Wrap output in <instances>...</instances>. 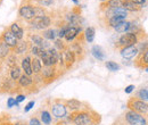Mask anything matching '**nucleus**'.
Returning <instances> with one entry per match:
<instances>
[{"instance_id": "1", "label": "nucleus", "mask_w": 148, "mask_h": 125, "mask_svg": "<svg viewBox=\"0 0 148 125\" xmlns=\"http://www.w3.org/2000/svg\"><path fill=\"white\" fill-rule=\"evenodd\" d=\"M69 120L74 125H98L100 117L93 111L81 109V110L74 111L71 115V117H69Z\"/></svg>"}, {"instance_id": "2", "label": "nucleus", "mask_w": 148, "mask_h": 125, "mask_svg": "<svg viewBox=\"0 0 148 125\" xmlns=\"http://www.w3.org/2000/svg\"><path fill=\"white\" fill-rule=\"evenodd\" d=\"M58 57H59V51H57L55 48H49L47 50H43L40 55L41 63L45 65V67H55L58 64Z\"/></svg>"}, {"instance_id": "3", "label": "nucleus", "mask_w": 148, "mask_h": 125, "mask_svg": "<svg viewBox=\"0 0 148 125\" xmlns=\"http://www.w3.org/2000/svg\"><path fill=\"white\" fill-rule=\"evenodd\" d=\"M124 118L128 125H147V120L144 115L132 110H128L125 113Z\"/></svg>"}, {"instance_id": "4", "label": "nucleus", "mask_w": 148, "mask_h": 125, "mask_svg": "<svg viewBox=\"0 0 148 125\" xmlns=\"http://www.w3.org/2000/svg\"><path fill=\"white\" fill-rule=\"evenodd\" d=\"M128 107L130 110L132 111H136V113H139L141 115H146L148 111V105L146 101H143V100H139L137 98H131L129 101H128Z\"/></svg>"}, {"instance_id": "5", "label": "nucleus", "mask_w": 148, "mask_h": 125, "mask_svg": "<svg viewBox=\"0 0 148 125\" xmlns=\"http://www.w3.org/2000/svg\"><path fill=\"white\" fill-rule=\"evenodd\" d=\"M138 43V36L134 33H124L119 39V47L124 48V47H130V46H136Z\"/></svg>"}, {"instance_id": "6", "label": "nucleus", "mask_w": 148, "mask_h": 125, "mask_svg": "<svg viewBox=\"0 0 148 125\" xmlns=\"http://www.w3.org/2000/svg\"><path fill=\"white\" fill-rule=\"evenodd\" d=\"M30 24L33 29L36 30H46L47 27L50 26L51 19L49 16H42V17H34L33 19L30 20Z\"/></svg>"}, {"instance_id": "7", "label": "nucleus", "mask_w": 148, "mask_h": 125, "mask_svg": "<svg viewBox=\"0 0 148 125\" xmlns=\"http://www.w3.org/2000/svg\"><path fill=\"white\" fill-rule=\"evenodd\" d=\"M51 113L56 118H64L67 115V107L63 102L58 101L51 106Z\"/></svg>"}, {"instance_id": "8", "label": "nucleus", "mask_w": 148, "mask_h": 125, "mask_svg": "<svg viewBox=\"0 0 148 125\" xmlns=\"http://www.w3.org/2000/svg\"><path fill=\"white\" fill-rule=\"evenodd\" d=\"M10 49H14L16 46H17V43H18V40H17V38L14 36L9 30H6L3 33H2V36L0 38Z\"/></svg>"}, {"instance_id": "9", "label": "nucleus", "mask_w": 148, "mask_h": 125, "mask_svg": "<svg viewBox=\"0 0 148 125\" xmlns=\"http://www.w3.org/2000/svg\"><path fill=\"white\" fill-rule=\"evenodd\" d=\"M19 16L26 20H31L36 17L34 15V7L32 5H23L19 8Z\"/></svg>"}, {"instance_id": "10", "label": "nucleus", "mask_w": 148, "mask_h": 125, "mask_svg": "<svg viewBox=\"0 0 148 125\" xmlns=\"http://www.w3.org/2000/svg\"><path fill=\"white\" fill-rule=\"evenodd\" d=\"M81 31H82V27L81 26H71V25H69L67 29H66V32H65L64 38H65V40L67 42H71V41H73L74 39L81 33Z\"/></svg>"}, {"instance_id": "11", "label": "nucleus", "mask_w": 148, "mask_h": 125, "mask_svg": "<svg viewBox=\"0 0 148 125\" xmlns=\"http://www.w3.org/2000/svg\"><path fill=\"white\" fill-rule=\"evenodd\" d=\"M121 56L124 58V59H132L134 58L137 55L139 54L138 51V47L137 46H130V47H124V48H121L120 50Z\"/></svg>"}, {"instance_id": "12", "label": "nucleus", "mask_w": 148, "mask_h": 125, "mask_svg": "<svg viewBox=\"0 0 148 125\" xmlns=\"http://www.w3.org/2000/svg\"><path fill=\"white\" fill-rule=\"evenodd\" d=\"M62 55H63V61H64V65L65 67L69 70L75 61V55L74 53L71 50V49H65L62 51Z\"/></svg>"}, {"instance_id": "13", "label": "nucleus", "mask_w": 148, "mask_h": 125, "mask_svg": "<svg viewBox=\"0 0 148 125\" xmlns=\"http://www.w3.org/2000/svg\"><path fill=\"white\" fill-rule=\"evenodd\" d=\"M40 74H41L42 80H47V81L51 82L56 79V68L55 67H45L43 71H41Z\"/></svg>"}, {"instance_id": "14", "label": "nucleus", "mask_w": 148, "mask_h": 125, "mask_svg": "<svg viewBox=\"0 0 148 125\" xmlns=\"http://www.w3.org/2000/svg\"><path fill=\"white\" fill-rule=\"evenodd\" d=\"M9 31L17 38V40H22L23 36H24V31H23V29L19 26L17 23H13L10 25V27H9Z\"/></svg>"}, {"instance_id": "15", "label": "nucleus", "mask_w": 148, "mask_h": 125, "mask_svg": "<svg viewBox=\"0 0 148 125\" xmlns=\"http://www.w3.org/2000/svg\"><path fill=\"white\" fill-rule=\"evenodd\" d=\"M22 70L24 71L25 75L31 76L32 73V67H31V58L30 57H25L22 59Z\"/></svg>"}, {"instance_id": "16", "label": "nucleus", "mask_w": 148, "mask_h": 125, "mask_svg": "<svg viewBox=\"0 0 148 125\" xmlns=\"http://www.w3.org/2000/svg\"><path fill=\"white\" fill-rule=\"evenodd\" d=\"M121 6L124 7L128 12H139V10L143 8V7H140V6L136 5V3H133L131 0H122Z\"/></svg>"}, {"instance_id": "17", "label": "nucleus", "mask_w": 148, "mask_h": 125, "mask_svg": "<svg viewBox=\"0 0 148 125\" xmlns=\"http://www.w3.org/2000/svg\"><path fill=\"white\" fill-rule=\"evenodd\" d=\"M17 81H18V85L22 87V88H27V87H30V85H32L34 83L33 79L31 76L25 75V74L24 75H21V77H19Z\"/></svg>"}, {"instance_id": "18", "label": "nucleus", "mask_w": 148, "mask_h": 125, "mask_svg": "<svg viewBox=\"0 0 148 125\" xmlns=\"http://www.w3.org/2000/svg\"><path fill=\"white\" fill-rule=\"evenodd\" d=\"M31 67H32V73H34V75L41 73V71H42V63L38 57H34L33 59H31Z\"/></svg>"}, {"instance_id": "19", "label": "nucleus", "mask_w": 148, "mask_h": 125, "mask_svg": "<svg viewBox=\"0 0 148 125\" xmlns=\"http://www.w3.org/2000/svg\"><path fill=\"white\" fill-rule=\"evenodd\" d=\"M66 107L70 108L73 111H77V110H81L82 109V102H80L76 99H71V100H67L66 101Z\"/></svg>"}, {"instance_id": "20", "label": "nucleus", "mask_w": 148, "mask_h": 125, "mask_svg": "<svg viewBox=\"0 0 148 125\" xmlns=\"http://www.w3.org/2000/svg\"><path fill=\"white\" fill-rule=\"evenodd\" d=\"M130 25H131V22L124 20V22H122L121 24H119L117 26H115L114 30H115L117 33H128V32H129Z\"/></svg>"}, {"instance_id": "21", "label": "nucleus", "mask_w": 148, "mask_h": 125, "mask_svg": "<svg viewBox=\"0 0 148 125\" xmlns=\"http://www.w3.org/2000/svg\"><path fill=\"white\" fill-rule=\"evenodd\" d=\"M40 122L43 123L45 125H50L53 122V118H51V115L49 111L47 110H42L41 114H40Z\"/></svg>"}, {"instance_id": "22", "label": "nucleus", "mask_w": 148, "mask_h": 125, "mask_svg": "<svg viewBox=\"0 0 148 125\" xmlns=\"http://www.w3.org/2000/svg\"><path fill=\"white\" fill-rule=\"evenodd\" d=\"M27 49H29V43L26 42V41H21L17 43V46L14 48V51H15V55L17 54H24V53H26L27 51Z\"/></svg>"}, {"instance_id": "23", "label": "nucleus", "mask_w": 148, "mask_h": 125, "mask_svg": "<svg viewBox=\"0 0 148 125\" xmlns=\"http://www.w3.org/2000/svg\"><path fill=\"white\" fill-rule=\"evenodd\" d=\"M91 53H92L93 57H95L96 59H98V60H104L105 54H104L101 47H99V46H93L92 49H91Z\"/></svg>"}, {"instance_id": "24", "label": "nucleus", "mask_w": 148, "mask_h": 125, "mask_svg": "<svg viewBox=\"0 0 148 125\" xmlns=\"http://www.w3.org/2000/svg\"><path fill=\"white\" fill-rule=\"evenodd\" d=\"M10 48L0 39V59H5L7 58V56L9 55Z\"/></svg>"}, {"instance_id": "25", "label": "nucleus", "mask_w": 148, "mask_h": 125, "mask_svg": "<svg viewBox=\"0 0 148 125\" xmlns=\"http://www.w3.org/2000/svg\"><path fill=\"white\" fill-rule=\"evenodd\" d=\"M125 18L127 17H124V16H112L111 18H108V24L111 27H115L119 24H121L122 22H124Z\"/></svg>"}, {"instance_id": "26", "label": "nucleus", "mask_w": 148, "mask_h": 125, "mask_svg": "<svg viewBox=\"0 0 148 125\" xmlns=\"http://www.w3.org/2000/svg\"><path fill=\"white\" fill-rule=\"evenodd\" d=\"M9 75H10V79H12V80H14V81L18 80L19 77H21V75H22V70H21V67H18L17 65L14 66V67H12V68H10V72H9Z\"/></svg>"}, {"instance_id": "27", "label": "nucleus", "mask_w": 148, "mask_h": 125, "mask_svg": "<svg viewBox=\"0 0 148 125\" xmlns=\"http://www.w3.org/2000/svg\"><path fill=\"white\" fill-rule=\"evenodd\" d=\"M95 33H96V31H95V27H92V26H89V27L86 30V32H84V38H86V40H87L89 43L93 42Z\"/></svg>"}, {"instance_id": "28", "label": "nucleus", "mask_w": 148, "mask_h": 125, "mask_svg": "<svg viewBox=\"0 0 148 125\" xmlns=\"http://www.w3.org/2000/svg\"><path fill=\"white\" fill-rule=\"evenodd\" d=\"M137 99H139V100H143V101H146V102H147L148 90L146 89V88L139 90V92H138V94H137Z\"/></svg>"}, {"instance_id": "29", "label": "nucleus", "mask_w": 148, "mask_h": 125, "mask_svg": "<svg viewBox=\"0 0 148 125\" xmlns=\"http://www.w3.org/2000/svg\"><path fill=\"white\" fill-rule=\"evenodd\" d=\"M43 38L47 39V40H55V38H56L55 30H53V29L45 30V31H43Z\"/></svg>"}, {"instance_id": "30", "label": "nucleus", "mask_w": 148, "mask_h": 125, "mask_svg": "<svg viewBox=\"0 0 148 125\" xmlns=\"http://www.w3.org/2000/svg\"><path fill=\"white\" fill-rule=\"evenodd\" d=\"M139 61H140V65H138V66H140V67H143V68H144V66H145V68L147 70V64H148V53L147 51H145V53L141 54Z\"/></svg>"}, {"instance_id": "31", "label": "nucleus", "mask_w": 148, "mask_h": 125, "mask_svg": "<svg viewBox=\"0 0 148 125\" xmlns=\"http://www.w3.org/2000/svg\"><path fill=\"white\" fill-rule=\"evenodd\" d=\"M16 55H8L7 56V60H6V63H7V65L12 68V67H14V66H16Z\"/></svg>"}, {"instance_id": "32", "label": "nucleus", "mask_w": 148, "mask_h": 125, "mask_svg": "<svg viewBox=\"0 0 148 125\" xmlns=\"http://www.w3.org/2000/svg\"><path fill=\"white\" fill-rule=\"evenodd\" d=\"M105 66L112 72H116L120 70V65L116 64L115 61H106V63H105Z\"/></svg>"}, {"instance_id": "33", "label": "nucleus", "mask_w": 148, "mask_h": 125, "mask_svg": "<svg viewBox=\"0 0 148 125\" xmlns=\"http://www.w3.org/2000/svg\"><path fill=\"white\" fill-rule=\"evenodd\" d=\"M121 3H122V0H108L106 2V6H107V9H110V8H115L121 6Z\"/></svg>"}, {"instance_id": "34", "label": "nucleus", "mask_w": 148, "mask_h": 125, "mask_svg": "<svg viewBox=\"0 0 148 125\" xmlns=\"http://www.w3.org/2000/svg\"><path fill=\"white\" fill-rule=\"evenodd\" d=\"M34 15H36V17L46 16V12H45L43 7H34Z\"/></svg>"}, {"instance_id": "35", "label": "nucleus", "mask_w": 148, "mask_h": 125, "mask_svg": "<svg viewBox=\"0 0 148 125\" xmlns=\"http://www.w3.org/2000/svg\"><path fill=\"white\" fill-rule=\"evenodd\" d=\"M55 49L57 50V51H59V53H62L63 50H65V46L63 44L62 39L56 40V41H55Z\"/></svg>"}, {"instance_id": "36", "label": "nucleus", "mask_w": 148, "mask_h": 125, "mask_svg": "<svg viewBox=\"0 0 148 125\" xmlns=\"http://www.w3.org/2000/svg\"><path fill=\"white\" fill-rule=\"evenodd\" d=\"M43 50L40 48V47H38V46H33L32 48H31V54L33 55L34 57H40V55L42 53Z\"/></svg>"}, {"instance_id": "37", "label": "nucleus", "mask_w": 148, "mask_h": 125, "mask_svg": "<svg viewBox=\"0 0 148 125\" xmlns=\"http://www.w3.org/2000/svg\"><path fill=\"white\" fill-rule=\"evenodd\" d=\"M37 2L41 6H45V7H48L50 5L54 3V0H37Z\"/></svg>"}, {"instance_id": "38", "label": "nucleus", "mask_w": 148, "mask_h": 125, "mask_svg": "<svg viewBox=\"0 0 148 125\" xmlns=\"http://www.w3.org/2000/svg\"><path fill=\"white\" fill-rule=\"evenodd\" d=\"M14 106H18V104L15 101L14 98H8V100H7V107L12 108V107H14Z\"/></svg>"}, {"instance_id": "39", "label": "nucleus", "mask_w": 148, "mask_h": 125, "mask_svg": "<svg viewBox=\"0 0 148 125\" xmlns=\"http://www.w3.org/2000/svg\"><path fill=\"white\" fill-rule=\"evenodd\" d=\"M42 123L40 122V120L37 118V117H32L31 120H30V122H29V125H41Z\"/></svg>"}, {"instance_id": "40", "label": "nucleus", "mask_w": 148, "mask_h": 125, "mask_svg": "<svg viewBox=\"0 0 148 125\" xmlns=\"http://www.w3.org/2000/svg\"><path fill=\"white\" fill-rule=\"evenodd\" d=\"M33 106H34V101L32 100V101H30V102H29V104H27V105H26V106L24 107V111H25V113L30 111V110H31V109L33 108Z\"/></svg>"}, {"instance_id": "41", "label": "nucleus", "mask_w": 148, "mask_h": 125, "mask_svg": "<svg viewBox=\"0 0 148 125\" xmlns=\"http://www.w3.org/2000/svg\"><path fill=\"white\" fill-rule=\"evenodd\" d=\"M67 26L69 25H66V26H64L59 32H58V36H59V39H62V38H64V36H65V32H66V29H67Z\"/></svg>"}, {"instance_id": "42", "label": "nucleus", "mask_w": 148, "mask_h": 125, "mask_svg": "<svg viewBox=\"0 0 148 125\" xmlns=\"http://www.w3.org/2000/svg\"><path fill=\"white\" fill-rule=\"evenodd\" d=\"M134 89H136L134 85H133V84H130V85H128V87L124 89V92H125V93H131Z\"/></svg>"}, {"instance_id": "43", "label": "nucleus", "mask_w": 148, "mask_h": 125, "mask_svg": "<svg viewBox=\"0 0 148 125\" xmlns=\"http://www.w3.org/2000/svg\"><path fill=\"white\" fill-rule=\"evenodd\" d=\"M131 1H132L133 3H136V5H138V6H140V7H141L143 5H145V3H146V1H147V0H131Z\"/></svg>"}, {"instance_id": "44", "label": "nucleus", "mask_w": 148, "mask_h": 125, "mask_svg": "<svg viewBox=\"0 0 148 125\" xmlns=\"http://www.w3.org/2000/svg\"><path fill=\"white\" fill-rule=\"evenodd\" d=\"M23 100H25V96H24V94H18V96L16 97V99H15V101H16L17 104L22 102Z\"/></svg>"}, {"instance_id": "45", "label": "nucleus", "mask_w": 148, "mask_h": 125, "mask_svg": "<svg viewBox=\"0 0 148 125\" xmlns=\"http://www.w3.org/2000/svg\"><path fill=\"white\" fill-rule=\"evenodd\" d=\"M75 5H79V0H72Z\"/></svg>"}, {"instance_id": "46", "label": "nucleus", "mask_w": 148, "mask_h": 125, "mask_svg": "<svg viewBox=\"0 0 148 125\" xmlns=\"http://www.w3.org/2000/svg\"><path fill=\"white\" fill-rule=\"evenodd\" d=\"M57 125H70V124H66V123H59V124H57Z\"/></svg>"}, {"instance_id": "47", "label": "nucleus", "mask_w": 148, "mask_h": 125, "mask_svg": "<svg viewBox=\"0 0 148 125\" xmlns=\"http://www.w3.org/2000/svg\"><path fill=\"white\" fill-rule=\"evenodd\" d=\"M100 1H101V2H107L108 0H100Z\"/></svg>"}]
</instances>
